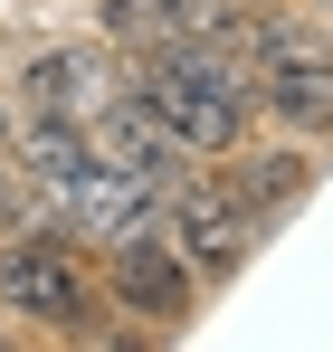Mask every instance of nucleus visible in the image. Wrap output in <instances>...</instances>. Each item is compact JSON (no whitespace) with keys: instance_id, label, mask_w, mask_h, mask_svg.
Segmentation results:
<instances>
[{"instance_id":"obj_1","label":"nucleus","mask_w":333,"mask_h":352,"mask_svg":"<svg viewBox=\"0 0 333 352\" xmlns=\"http://www.w3.org/2000/svg\"><path fill=\"white\" fill-rule=\"evenodd\" d=\"M0 314H19L29 333H57V343H96L114 324L86 248L57 229V219H29L19 238H0Z\"/></svg>"},{"instance_id":"obj_2","label":"nucleus","mask_w":333,"mask_h":352,"mask_svg":"<svg viewBox=\"0 0 333 352\" xmlns=\"http://www.w3.org/2000/svg\"><path fill=\"white\" fill-rule=\"evenodd\" d=\"M162 238L191 257V276H200V295H219V286H238L248 276V257H257V219H248V200L228 190V172L219 162H191V172L162 190Z\"/></svg>"},{"instance_id":"obj_3","label":"nucleus","mask_w":333,"mask_h":352,"mask_svg":"<svg viewBox=\"0 0 333 352\" xmlns=\"http://www.w3.org/2000/svg\"><path fill=\"white\" fill-rule=\"evenodd\" d=\"M96 286H105V305L124 314V324H143L153 343H171V333H191L200 324V276H191V257L171 248L162 229H133V238H105L96 248Z\"/></svg>"},{"instance_id":"obj_4","label":"nucleus","mask_w":333,"mask_h":352,"mask_svg":"<svg viewBox=\"0 0 333 352\" xmlns=\"http://www.w3.org/2000/svg\"><path fill=\"white\" fill-rule=\"evenodd\" d=\"M114 76H124V58L105 38H39L10 67V96H19V115H96Z\"/></svg>"},{"instance_id":"obj_5","label":"nucleus","mask_w":333,"mask_h":352,"mask_svg":"<svg viewBox=\"0 0 333 352\" xmlns=\"http://www.w3.org/2000/svg\"><path fill=\"white\" fill-rule=\"evenodd\" d=\"M219 172H228V190L248 200V219L277 229V219H295V210L314 200V181H324V143H305V133H267V143H257V133H248Z\"/></svg>"},{"instance_id":"obj_6","label":"nucleus","mask_w":333,"mask_h":352,"mask_svg":"<svg viewBox=\"0 0 333 352\" xmlns=\"http://www.w3.org/2000/svg\"><path fill=\"white\" fill-rule=\"evenodd\" d=\"M86 133H96V162H114V172H133V181H153V190H171V181L191 172V153H181V133H171L124 76H114V96L86 115Z\"/></svg>"},{"instance_id":"obj_7","label":"nucleus","mask_w":333,"mask_h":352,"mask_svg":"<svg viewBox=\"0 0 333 352\" xmlns=\"http://www.w3.org/2000/svg\"><path fill=\"white\" fill-rule=\"evenodd\" d=\"M257 124L305 133V143H333V58L267 67V76H257Z\"/></svg>"},{"instance_id":"obj_8","label":"nucleus","mask_w":333,"mask_h":352,"mask_svg":"<svg viewBox=\"0 0 333 352\" xmlns=\"http://www.w3.org/2000/svg\"><path fill=\"white\" fill-rule=\"evenodd\" d=\"M10 162L39 181V190H67V181L96 162V133H86V115H19V153Z\"/></svg>"},{"instance_id":"obj_9","label":"nucleus","mask_w":333,"mask_h":352,"mask_svg":"<svg viewBox=\"0 0 333 352\" xmlns=\"http://www.w3.org/2000/svg\"><path fill=\"white\" fill-rule=\"evenodd\" d=\"M171 19H181V0H96V38H105L114 58H143V48H162Z\"/></svg>"},{"instance_id":"obj_10","label":"nucleus","mask_w":333,"mask_h":352,"mask_svg":"<svg viewBox=\"0 0 333 352\" xmlns=\"http://www.w3.org/2000/svg\"><path fill=\"white\" fill-rule=\"evenodd\" d=\"M29 219H39V181L19 172V162H0V238H19Z\"/></svg>"},{"instance_id":"obj_11","label":"nucleus","mask_w":333,"mask_h":352,"mask_svg":"<svg viewBox=\"0 0 333 352\" xmlns=\"http://www.w3.org/2000/svg\"><path fill=\"white\" fill-rule=\"evenodd\" d=\"M10 153H19V96L0 86V162H10Z\"/></svg>"},{"instance_id":"obj_12","label":"nucleus","mask_w":333,"mask_h":352,"mask_svg":"<svg viewBox=\"0 0 333 352\" xmlns=\"http://www.w3.org/2000/svg\"><path fill=\"white\" fill-rule=\"evenodd\" d=\"M305 10H324V19H333V0H305Z\"/></svg>"},{"instance_id":"obj_13","label":"nucleus","mask_w":333,"mask_h":352,"mask_svg":"<svg viewBox=\"0 0 333 352\" xmlns=\"http://www.w3.org/2000/svg\"><path fill=\"white\" fill-rule=\"evenodd\" d=\"M248 10H277V0H248Z\"/></svg>"},{"instance_id":"obj_14","label":"nucleus","mask_w":333,"mask_h":352,"mask_svg":"<svg viewBox=\"0 0 333 352\" xmlns=\"http://www.w3.org/2000/svg\"><path fill=\"white\" fill-rule=\"evenodd\" d=\"M0 343H10V333H0Z\"/></svg>"}]
</instances>
